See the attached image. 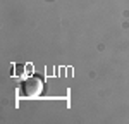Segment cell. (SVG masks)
Segmentation results:
<instances>
[{"label":"cell","instance_id":"cell-1","mask_svg":"<svg viewBox=\"0 0 129 124\" xmlns=\"http://www.w3.org/2000/svg\"><path fill=\"white\" fill-rule=\"evenodd\" d=\"M22 91H24V97H28V98L40 97L43 93V78L36 76V74L26 78V81L22 83Z\"/></svg>","mask_w":129,"mask_h":124}]
</instances>
